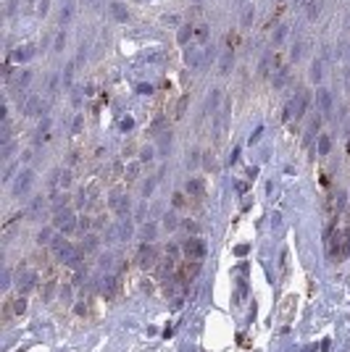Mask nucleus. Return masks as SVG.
Masks as SVG:
<instances>
[{
	"label": "nucleus",
	"mask_w": 350,
	"mask_h": 352,
	"mask_svg": "<svg viewBox=\"0 0 350 352\" xmlns=\"http://www.w3.org/2000/svg\"><path fill=\"white\" fill-rule=\"evenodd\" d=\"M6 13H8V16H13V13H16V0H8V8H6Z\"/></svg>",
	"instance_id": "nucleus-26"
},
{
	"label": "nucleus",
	"mask_w": 350,
	"mask_h": 352,
	"mask_svg": "<svg viewBox=\"0 0 350 352\" xmlns=\"http://www.w3.org/2000/svg\"><path fill=\"white\" fill-rule=\"evenodd\" d=\"M329 147H332L329 137H326V134H321V137H319V153H321V155H329Z\"/></svg>",
	"instance_id": "nucleus-21"
},
{
	"label": "nucleus",
	"mask_w": 350,
	"mask_h": 352,
	"mask_svg": "<svg viewBox=\"0 0 350 352\" xmlns=\"http://www.w3.org/2000/svg\"><path fill=\"white\" fill-rule=\"evenodd\" d=\"M253 21H255V8L245 6V11H243V27H250Z\"/></svg>",
	"instance_id": "nucleus-17"
},
{
	"label": "nucleus",
	"mask_w": 350,
	"mask_h": 352,
	"mask_svg": "<svg viewBox=\"0 0 350 352\" xmlns=\"http://www.w3.org/2000/svg\"><path fill=\"white\" fill-rule=\"evenodd\" d=\"M203 257H206V247H203V242L200 239H187V242H184V261L200 263Z\"/></svg>",
	"instance_id": "nucleus-2"
},
{
	"label": "nucleus",
	"mask_w": 350,
	"mask_h": 352,
	"mask_svg": "<svg viewBox=\"0 0 350 352\" xmlns=\"http://www.w3.org/2000/svg\"><path fill=\"white\" fill-rule=\"evenodd\" d=\"M303 50H305V40H298V42L292 45V53H290L292 61H300V58H303Z\"/></svg>",
	"instance_id": "nucleus-16"
},
{
	"label": "nucleus",
	"mask_w": 350,
	"mask_h": 352,
	"mask_svg": "<svg viewBox=\"0 0 350 352\" xmlns=\"http://www.w3.org/2000/svg\"><path fill=\"white\" fill-rule=\"evenodd\" d=\"M163 24H166V27H182V18H179L177 13H166V16H163Z\"/></svg>",
	"instance_id": "nucleus-19"
},
{
	"label": "nucleus",
	"mask_w": 350,
	"mask_h": 352,
	"mask_svg": "<svg viewBox=\"0 0 350 352\" xmlns=\"http://www.w3.org/2000/svg\"><path fill=\"white\" fill-rule=\"evenodd\" d=\"M24 308H27V302H24V300H16V305H13V300H8V302H6V316H3V318H6V323H11V318H13V316H21Z\"/></svg>",
	"instance_id": "nucleus-6"
},
{
	"label": "nucleus",
	"mask_w": 350,
	"mask_h": 352,
	"mask_svg": "<svg viewBox=\"0 0 350 352\" xmlns=\"http://www.w3.org/2000/svg\"><path fill=\"white\" fill-rule=\"evenodd\" d=\"M111 18L119 21V24L129 21V11H126V6L121 3V0H114V3H111Z\"/></svg>",
	"instance_id": "nucleus-4"
},
{
	"label": "nucleus",
	"mask_w": 350,
	"mask_h": 352,
	"mask_svg": "<svg viewBox=\"0 0 350 352\" xmlns=\"http://www.w3.org/2000/svg\"><path fill=\"white\" fill-rule=\"evenodd\" d=\"M37 108H40V100H37L34 95L27 100V105H24V110H27V116H34L37 113Z\"/></svg>",
	"instance_id": "nucleus-18"
},
{
	"label": "nucleus",
	"mask_w": 350,
	"mask_h": 352,
	"mask_svg": "<svg viewBox=\"0 0 350 352\" xmlns=\"http://www.w3.org/2000/svg\"><path fill=\"white\" fill-rule=\"evenodd\" d=\"M287 32H290V27H285V24H282V27H276V32L271 34V42H274V45H282V42H285V37H287Z\"/></svg>",
	"instance_id": "nucleus-14"
},
{
	"label": "nucleus",
	"mask_w": 350,
	"mask_h": 352,
	"mask_svg": "<svg viewBox=\"0 0 350 352\" xmlns=\"http://www.w3.org/2000/svg\"><path fill=\"white\" fill-rule=\"evenodd\" d=\"M66 48V32H58L53 37V53H61Z\"/></svg>",
	"instance_id": "nucleus-15"
},
{
	"label": "nucleus",
	"mask_w": 350,
	"mask_h": 352,
	"mask_svg": "<svg viewBox=\"0 0 350 352\" xmlns=\"http://www.w3.org/2000/svg\"><path fill=\"white\" fill-rule=\"evenodd\" d=\"M153 257H156V250L147 247V245H142V250H140V266H142V268L153 266Z\"/></svg>",
	"instance_id": "nucleus-11"
},
{
	"label": "nucleus",
	"mask_w": 350,
	"mask_h": 352,
	"mask_svg": "<svg viewBox=\"0 0 350 352\" xmlns=\"http://www.w3.org/2000/svg\"><path fill=\"white\" fill-rule=\"evenodd\" d=\"M198 37H200V40H206V37H208V27H198Z\"/></svg>",
	"instance_id": "nucleus-27"
},
{
	"label": "nucleus",
	"mask_w": 350,
	"mask_h": 352,
	"mask_svg": "<svg viewBox=\"0 0 350 352\" xmlns=\"http://www.w3.org/2000/svg\"><path fill=\"white\" fill-rule=\"evenodd\" d=\"M126 174H129V179H135V176L140 174V163H129V166H126Z\"/></svg>",
	"instance_id": "nucleus-24"
},
{
	"label": "nucleus",
	"mask_w": 350,
	"mask_h": 352,
	"mask_svg": "<svg viewBox=\"0 0 350 352\" xmlns=\"http://www.w3.org/2000/svg\"><path fill=\"white\" fill-rule=\"evenodd\" d=\"M74 11H77V8H74V3H71V0H69V3H63V8H61V13H58V24H61V27L71 24Z\"/></svg>",
	"instance_id": "nucleus-8"
},
{
	"label": "nucleus",
	"mask_w": 350,
	"mask_h": 352,
	"mask_svg": "<svg viewBox=\"0 0 350 352\" xmlns=\"http://www.w3.org/2000/svg\"><path fill=\"white\" fill-rule=\"evenodd\" d=\"M27 3H32V0H27Z\"/></svg>",
	"instance_id": "nucleus-30"
},
{
	"label": "nucleus",
	"mask_w": 350,
	"mask_h": 352,
	"mask_svg": "<svg viewBox=\"0 0 350 352\" xmlns=\"http://www.w3.org/2000/svg\"><path fill=\"white\" fill-rule=\"evenodd\" d=\"M347 155H350V142H347Z\"/></svg>",
	"instance_id": "nucleus-29"
},
{
	"label": "nucleus",
	"mask_w": 350,
	"mask_h": 352,
	"mask_svg": "<svg viewBox=\"0 0 350 352\" xmlns=\"http://www.w3.org/2000/svg\"><path fill=\"white\" fill-rule=\"evenodd\" d=\"M87 6H92V8H98V6H100V0H87Z\"/></svg>",
	"instance_id": "nucleus-28"
},
{
	"label": "nucleus",
	"mask_w": 350,
	"mask_h": 352,
	"mask_svg": "<svg viewBox=\"0 0 350 352\" xmlns=\"http://www.w3.org/2000/svg\"><path fill=\"white\" fill-rule=\"evenodd\" d=\"M48 11H50V0H37V16L45 18V16H48Z\"/></svg>",
	"instance_id": "nucleus-20"
},
{
	"label": "nucleus",
	"mask_w": 350,
	"mask_h": 352,
	"mask_svg": "<svg viewBox=\"0 0 350 352\" xmlns=\"http://www.w3.org/2000/svg\"><path fill=\"white\" fill-rule=\"evenodd\" d=\"M232 66H234V53L227 50L224 55H221V61H218V74H229Z\"/></svg>",
	"instance_id": "nucleus-9"
},
{
	"label": "nucleus",
	"mask_w": 350,
	"mask_h": 352,
	"mask_svg": "<svg viewBox=\"0 0 350 352\" xmlns=\"http://www.w3.org/2000/svg\"><path fill=\"white\" fill-rule=\"evenodd\" d=\"M324 11V0H305V16L308 21H316Z\"/></svg>",
	"instance_id": "nucleus-5"
},
{
	"label": "nucleus",
	"mask_w": 350,
	"mask_h": 352,
	"mask_svg": "<svg viewBox=\"0 0 350 352\" xmlns=\"http://www.w3.org/2000/svg\"><path fill=\"white\" fill-rule=\"evenodd\" d=\"M29 79H32V71H24V74H21V77H18V84H21V87H24V84H29Z\"/></svg>",
	"instance_id": "nucleus-25"
},
{
	"label": "nucleus",
	"mask_w": 350,
	"mask_h": 352,
	"mask_svg": "<svg viewBox=\"0 0 350 352\" xmlns=\"http://www.w3.org/2000/svg\"><path fill=\"white\" fill-rule=\"evenodd\" d=\"M285 82H287V71H285V68H276V77H274V84H276V87H282Z\"/></svg>",
	"instance_id": "nucleus-23"
},
{
	"label": "nucleus",
	"mask_w": 350,
	"mask_h": 352,
	"mask_svg": "<svg viewBox=\"0 0 350 352\" xmlns=\"http://www.w3.org/2000/svg\"><path fill=\"white\" fill-rule=\"evenodd\" d=\"M34 50H37V48H34V45H29V42H27V45H18V48H16V53H13V61H18V63L29 61L32 55H34Z\"/></svg>",
	"instance_id": "nucleus-7"
},
{
	"label": "nucleus",
	"mask_w": 350,
	"mask_h": 352,
	"mask_svg": "<svg viewBox=\"0 0 350 352\" xmlns=\"http://www.w3.org/2000/svg\"><path fill=\"white\" fill-rule=\"evenodd\" d=\"M329 255L335 261H342V257L350 255V208H347V224L337 226L329 234Z\"/></svg>",
	"instance_id": "nucleus-1"
},
{
	"label": "nucleus",
	"mask_w": 350,
	"mask_h": 352,
	"mask_svg": "<svg viewBox=\"0 0 350 352\" xmlns=\"http://www.w3.org/2000/svg\"><path fill=\"white\" fill-rule=\"evenodd\" d=\"M145 61H147V63H163V61H166V53H163L161 48H156V50H150V53L145 55Z\"/></svg>",
	"instance_id": "nucleus-12"
},
{
	"label": "nucleus",
	"mask_w": 350,
	"mask_h": 352,
	"mask_svg": "<svg viewBox=\"0 0 350 352\" xmlns=\"http://www.w3.org/2000/svg\"><path fill=\"white\" fill-rule=\"evenodd\" d=\"M187 192H190V197H203V192H206V181L203 179L187 181Z\"/></svg>",
	"instance_id": "nucleus-10"
},
{
	"label": "nucleus",
	"mask_w": 350,
	"mask_h": 352,
	"mask_svg": "<svg viewBox=\"0 0 350 352\" xmlns=\"http://www.w3.org/2000/svg\"><path fill=\"white\" fill-rule=\"evenodd\" d=\"M184 63L190 68H200L203 63V50L198 45H184Z\"/></svg>",
	"instance_id": "nucleus-3"
},
{
	"label": "nucleus",
	"mask_w": 350,
	"mask_h": 352,
	"mask_svg": "<svg viewBox=\"0 0 350 352\" xmlns=\"http://www.w3.org/2000/svg\"><path fill=\"white\" fill-rule=\"evenodd\" d=\"M345 3H350V0H345Z\"/></svg>",
	"instance_id": "nucleus-31"
},
{
	"label": "nucleus",
	"mask_w": 350,
	"mask_h": 352,
	"mask_svg": "<svg viewBox=\"0 0 350 352\" xmlns=\"http://www.w3.org/2000/svg\"><path fill=\"white\" fill-rule=\"evenodd\" d=\"M321 68H324L321 61H313V63H311V82H321V77H324Z\"/></svg>",
	"instance_id": "nucleus-13"
},
{
	"label": "nucleus",
	"mask_w": 350,
	"mask_h": 352,
	"mask_svg": "<svg viewBox=\"0 0 350 352\" xmlns=\"http://www.w3.org/2000/svg\"><path fill=\"white\" fill-rule=\"evenodd\" d=\"M187 40H190V27H179L177 42H179V45H187Z\"/></svg>",
	"instance_id": "nucleus-22"
}]
</instances>
